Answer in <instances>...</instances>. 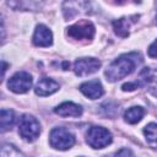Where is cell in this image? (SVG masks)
I'll return each mask as SVG.
<instances>
[{
	"mask_svg": "<svg viewBox=\"0 0 157 157\" xmlns=\"http://www.w3.org/2000/svg\"><path fill=\"white\" fill-rule=\"evenodd\" d=\"M140 63H141V56L139 53L123 54L109 64V66L104 71V75L107 80L110 82L121 80L125 76L130 75Z\"/></svg>",
	"mask_w": 157,
	"mask_h": 157,
	"instance_id": "obj_1",
	"label": "cell"
},
{
	"mask_svg": "<svg viewBox=\"0 0 157 157\" xmlns=\"http://www.w3.org/2000/svg\"><path fill=\"white\" fill-rule=\"evenodd\" d=\"M18 134L26 141H29V142L34 141L40 134L39 121L33 115H29V114L22 115L18 123Z\"/></svg>",
	"mask_w": 157,
	"mask_h": 157,
	"instance_id": "obj_2",
	"label": "cell"
},
{
	"mask_svg": "<svg viewBox=\"0 0 157 157\" xmlns=\"http://www.w3.org/2000/svg\"><path fill=\"white\" fill-rule=\"evenodd\" d=\"M49 142L52 147L60 151H65L74 146L75 136L65 128H54L50 131Z\"/></svg>",
	"mask_w": 157,
	"mask_h": 157,
	"instance_id": "obj_3",
	"label": "cell"
},
{
	"mask_svg": "<svg viewBox=\"0 0 157 157\" xmlns=\"http://www.w3.org/2000/svg\"><path fill=\"white\" fill-rule=\"evenodd\" d=\"M87 144L93 148H103L112 142L110 132L102 126H92L87 131Z\"/></svg>",
	"mask_w": 157,
	"mask_h": 157,
	"instance_id": "obj_4",
	"label": "cell"
},
{
	"mask_svg": "<svg viewBox=\"0 0 157 157\" xmlns=\"http://www.w3.org/2000/svg\"><path fill=\"white\" fill-rule=\"evenodd\" d=\"M32 86V76L28 72H16L7 82V87L15 93H26Z\"/></svg>",
	"mask_w": 157,
	"mask_h": 157,
	"instance_id": "obj_5",
	"label": "cell"
},
{
	"mask_svg": "<svg viewBox=\"0 0 157 157\" xmlns=\"http://www.w3.org/2000/svg\"><path fill=\"white\" fill-rule=\"evenodd\" d=\"M101 67V61L96 58H81L74 64V71L77 76H87Z\"/></svg>",
	"mask_w": 157,
	"mask_h": 157,
	"instance_id": "obj_6",
	"label": "cell"
},
{
	"mask_svg": "<svg viewBox=\"0 0 157 157\" xmlns=\"http://www.w3.org/2000/svg\"><path fill=\"white\" fill-rule=\"evenodd\" d=\"M67 34L75 39H91L94 34V26L90 21H81L67 28Z\"/></svg>",
	"mask_w": 157,
	"mask_h": 157,
	"instance_id": "obj_7",
	"label": "cell"
},
{
	"mask_svg": "<svg viewBox=\"0 0 157 157\" xmlns=\"http://www.w3.org/2000/svg\"><path fill=\"white\" fill-rule=\"evenodd\" d=\"M59 90V83L55 82L53 78L49 77H42L38 80L36 87H34V92L36 94L40 96V97H45L49 96L54 92H56Z\"/></svg>",
	"mask_w": 157,
	"mask_h": 157,
	"instance_id": "obj_8",
	"label": "cell"
},
{
	"mask_svg": "<svg viewBox=\"0 0 157 157\" xmlns=\"http://www.w3.org/2000/svg\"><path fill=\"white\" fill-rule=\"evenodd\" d=\"M80 91L91 99H97L103 96V86L99 82V80H91L87 82H83L80 86Z\"/></svg>",
	"mask_w": 157,
	"mask_h": 157,
	"instance_id": "obj_9",
	"label": "cell"
},
{
	"mask_svg": "<svg viewBox=\"0 0 157 157\" xmlns=\"http://www.w3.org/2000/svg\"><path fill=\"white\" fill-rule=\"evenodd\" d=\"M53 42V34L50 29L44 25H38L33 34V43L37 47H49Z\"/></svg>",
	"mask_w": 157,
	"mask_h": 157,
	"instance_id": "obj_10",
	"label": "cell"
},
{
	"mask_svg": "<svg viewBox=\"0 0 157 157\" xmlns=\"http://www.w3.org/2000/svg\"><path fill=\"white\" fill-rule=\"evenodd\" d=\"M54 112L60 117H74L77 118L82 114V107L78 104H75L72 102H64L59 104Z\"/></svg>",
	"mask_w": 157,
	"mask_h": 157,
	"instance_id": "obj_11",
	"label": "cell"
},
{
	"mask_svg": "<svg viewBox=\"0 0 157 157\" xmlns=\"http://www.w3.org/2000/svg\"><path fill=\"white\" fill-rule=\"evenodd\" d=\"M145 115V109L142 107H131L124 113L125 121L129 124H136L139 123Z\"/></svg>",
	"mask_w": 157,
	"mask_h": 157,
	"instance_id": "obj_12",
	"label": "cell"
},
{
	"mask_svg": "<svg viewBox=\"0 0 157 157\" xmlns=\"http://www.w3.org/2000/svg\"><path fill=\"white\" fill-rule=\"evenodd\" d=\"M15 123V113L11 109H1L0 113V124H1V131L5 132L12 128Z\"/></svg>",
	"mask_w": 157,
	"mask_h": 157,
	"instance_id": "obj_13",
	"label": "cell"
},
{
	"mask_svg": "<svg viewBox=\"0 0 157 157\" xmlns=\"http://www.w3.org/2000/svg\"><path fill=\"white\" fill-rule=\"evenodd\" d=\"M144 134H145L147 144L151 147L157 148V124L156 123L147 124L145 126V129H144Z\"/></svg>",
	"mask_w": 157,
	"mask_h": 157,
	"instance_id": "obj_14",
	"label": "cell"
},
{
	"mask_svg": "<svg viewBox=\"0 0 157 157\" xmlns=\"http://www.w3.org/2000/svg\"><path fill=\"white\" fill-rule=\"evenodd\" d=\"M113 28L114 32L120 37H126L129 34V21L128 18H119L113 21Z\"/></svg>",
	"mask_w": 157,
	"mask_h": 157,
	"instance_id": "obj_15",
	"label": "cell"
},
{
	"mask_svg": "<svg viewBox=\"0 0 157 157\" xmlns=\"http://www.w3.org/2000/svg\"><path fill=\"white\" fill-rule=\"evenodd\" d=\"M1 157H22L21 153L11 145H6L2 147L1 151Z\"/></svg>",
	"mask_w": 157,
	"mask_h": 157,
	"instance_id": "obj_16",
	"label": "cell"
},
{
	"mask_svg": "<svg viewBox=\"0 0 157 157\" xmlns=\"http://www.w3.org/2000/svg\"><path fill=\"white\" fill-rule=\"evenodd\" d=\"M115 157H135V156L130 148H120L115 153Z\"/></svg>",
	"mask_w": 157,
	"mask_h": 157,
	"instance_id": "obj_17",
	"label": "cell"
},
{
	"mask_svg": "<svg viewBox=\"0 0 157 157\" xmlns=\"http://www.w3.org/2000/svg\"><path fill=\"white\" fill-rule=\"evenodd\" d=\"M148 55L151 58H157V39L150 45V48H148Z\"/></svg>",
	"mask_w": 157,
	"mask_h": 157,
	"instance_id": "obj_18",
	"label": "cell"
},
{
	"mask_svg": "<svg viewBox=\"0 0 157 157\" xmlns=\"http://www.w3.org/2000/svg\"><path fill=\"white\" fill-rule=\"evenodd\" d=\"M156 23H157V15H156Z\"/></svg>",
	"mask_w": 157,
	"mask_h": 157,
	"instance_id": "obj_19",
	"label": "cell"
}]
</instances>
